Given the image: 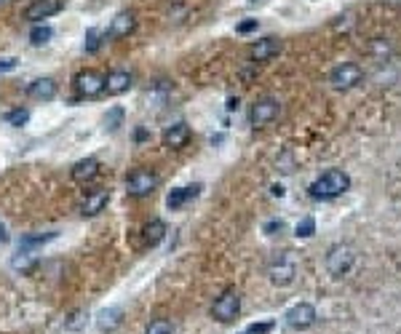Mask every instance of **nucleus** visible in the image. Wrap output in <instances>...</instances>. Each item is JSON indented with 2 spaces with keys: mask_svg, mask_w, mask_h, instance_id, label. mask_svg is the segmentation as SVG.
Instances as JSON below:
<instances>
[{
  "mask_svg": "<svg viewBox=\"0 0 401 334\" xmlns=\"http://www.w3.org/2000/svg\"><path fill=\"white\" fill-rule=\"evenodd\" d=\"M142 236H145V243H148V246H158V243L163 241V236H166V225H163V219H150V222L145 225Z\"/></svg>",
  "mask_w": 401,
  "mask_h": 334,
  "instance_id": "20",
  "label": "nucleus"
},
{
  "mask_svg": "<svg viewBox=\"0 0 401 334\" xmlns=\"http://www.w3.org/2000/svg\"><path fill=\"white\" fill-rule=\"evenodd\" d=\"M27 94L32 99H38V102H51L56 96V80L54 78H38V80L30 83Z\"/></svg>",
  "mask_w": 401,
  "mask_h": 334,
  "instance_id": "17",
  "label": "nucleus"
},
{
  "mask_svg": "<svg viewBox=\"0 0 401 334\" xmlns=\"http://www.w3.org/2000/svg\"><path fill=\"white\" fill-rule=\"evenodd\" d=\"M121 118H124V110H113V113L104 118V123H107V129H110V131H115V129H118V120Z\"/></svg>",
  "mask_w": 401,
  "mask_h": 334,
  "instance_id": "27",
  "label": "nucleus"
},
{
  "mask_svg": "<svg viewBox=\"0 0 401 334\" xmlns=\"http://www.w3.org/2000/svg\"><path fill=\"white\" fill-rule=\"evenodd\" d=\"M3 118H5V123H11V126H25L27 120H30V113H27L25 107H16V110H8Z\"/></svg>",
  "mask_w": 401,
  "mask_h": 334,
  "instance_id": "25",
  "label": "nucleus"
},
{
  "mask_svg": "<svg viewBox=\"0 0 401 334\" xmlns=\"http://www.w3.org/2000/svg\"><path fill=\"white\" fill-rule=\"evenodd\" d=\"M251 30H257V19H247V22H241L238 27H236L238 35H247V32H251Z\"/></svg>",
  "mask_w": 401,
  "mask_h": 334,
  "instance_id": "28",
  "label": "nucleus"
},
{
  "mask_svg": "<svg viewBox=\"0 0 401 334\" xmlns=\"http://www.w3.org/2000/svg\"><path fill=\"white\" fill-rule=\"evenodd\" d=\"M200 192V185H193V188H174V190L169 192V198H166V206L172 209V212H176V209H182L190 198H196Z\"/></svg>",
  "mask_w": 401,
  "mask_h": 334,
  "instance_id": "19",
  "label": "nucleus"
},
{
  "mask_svg": "<svg viewBox=\"0 0 401 334\" xmlns=\"http://www.w3.org/2000/svg\"><path fill=\"white\" fill-rule=\"evenodd\" d=\"M382 3H388V5H401V0H382Z\"/></svg>",
  "mask_w": 401,
  "mask_h": 334,
  "instance_id": "35",
  "label": "nucleus"
},
{
  "mask_svg": "<svg viewBox=\"0 0 401 334\" xmlns=\"http://www.w3.org/2000/svg\"><path fill=\"white\" fill-rule=\"evenodd\" d=\"M65 3H67V0H32V3L25 8V19L41 24L43 19H49V16H54V14H59V11L65 8Z\"/></svg>",
  "mask_w": 401,
  "mask_h": 334,
  "instance_id": "10",
  "label": "nucleus"
},
{
  "mask_svg": "<svg viewBox=\"0 0 401 334\" xmlns=\"http://www.w3.org/2000/svg\"><path fill=\"white\" fill-rule=\"evenodd\" d=\"M158 188V174L152 168H134L126 179V192L131 198H145Z\"/></svg>",
  "mask_w": 401,
  "mask_h": 334,
  "instance_id": "6",
  "label": "nucleus"
},
{
  "mask_svg": "<svg viewBox=\"0 0 401 334\" xmlns=\"http://www.w3.org/2000/svg\"><path fill=\"white\" fill-rule=\"evenodd\" d=\"M284 318H286V326H289V329H295V332H308V329L316 324L319 313H316V308H313L310 302H300V305L289 308Z\"/></svg>",
  "mask_w": 401,
  "mask_h": 334,
  "instance_id": "8",
  "label": "nucleus"
},
{
  "mask_svg": "<svg viewBox=\"0 0 401 334\" xmlns=\"http://www.w3.org/2000/svg\"><path fill=\"white\" fill-rule=\"evenodd\" d=\"M172 321L169 318H155V321H150L148 324V329H145V334H172Z\"/></svg>",
  "mask_w": 401,
  "mask_h": 334,
  "instance_id": "24",
  "label": "nucleus"
},
{
  "mask_svg": "<svg viewBox=\"0 0 401 334\" xmlns=\"http://www.w3.org/2000/svg\"><path fill=\"white\" fill-rule=\"evenodd\" d=\"M187 142H190V126L187 123H174L163 131V144L172 147V150H182Z\"/></svg>",
  "mask_w": 401,
  "mask_h": 334,
  "instance_id": "15",
  "label": "nucleus"
},
{
  "mask_svg": "<svg viewBox=\"0 0 401 334\" xmlns=\"http://www.w3.org/2000/svg\"><path fill=\"white\" fill-rule=\"evenodd\" d=\"M110 201V192L107 190H91L83 201H80V214L83 216H97L100 212H104Z\"/></svg>",
  "mask_w": 401,
  "mask_h": 334,
  "instance_id": "14",
  "label": "nucleus"
},
{
  "mask_svg": "<svg viewBox=\"0 0 401 334\" xmlns=\"http://www.w3.org/2000/svg\"><path fill=\"white\" fill-rule=\"evenodd\" d=\"M316 233V219L313 216H305L302 222H297V227H295V236L297 238H310Z\"/></svg>",
  "mask_w": 401,
  "mask_h": 334,
  "instance_id": "23",
  "label": "nucleus"
},
{
  "mask_svg": "<svg viewBox=\"0 0 401 334\" xmlns=\"http://www.w3.org/2000/svg\"><path fill=\"white\" fill-rule=\"evenodd\" d=\"M134 27H137V16H134L131 11H118V14L113 16L110 27H107L104 38H113V41H118V38H128V35L134 32Z\"/></svg>",
  "mask_w": 401,
  "mask_h": 334,
  "instance_id": "11",
  "label": "nucleus"
},
{
  "mask_svg": "<svg viewBox=\"0 0 401 334\" xmlns=\"http://www.w3.org/2000/svg\"><path fill=\"white\" fill-rule=\"evenodd\" d=\"M131 83H134V78H131L128 70H113L107 72V78H104V91L110 96L126 94L131 89Z\"/></svg>",
  "mask_w": 401,
  "mask_h": 334,
  "instance_id": "12",
  "label": "nucleus"
},
{
  "mask_svg": "<svg viewBox=\"0 0 401 334\" xmlns=\"http://www.w3.org/2000/svg\"><path fill=\"white\" fill-rule=\"evenodd\" d=\"M278 113H281L278 99H273V96L257 99V102L251 104V110H249V123L254 126V129H262V126L273 123V120L278 118Z\"/></svg>",
  "mask_w": 401,
  "mask_h": 334,
  "instance_id": "7",
  "label": "nucleus"
},
{
  "mask_svg": "<svg viewBox=\"0 0 401 334\" xmlns=\"http://www.w3.org/2000/svg\"><path fill=\"white\" fill-rule=\"evenodd\" d=\"M361 80H364V70L356 62H343V65H337L334 70L329 72V83L337 91H351Z\"/></svg>",
  "mask_w": 401,
  "mask_h": 334,
  "instance_id": "4",
  "label": "nucleus"
},
{
  "mask_svg": "<svg viewBox=\"0 0 401 334\" xmlns=\"http://www.w3.org/2000/svg\"><path fill=\"white\" fill-rule=\"evenodd\" d=\"M76 91L78 96H100L104 91V75L97 70H83L76 75Z\"/></svg>",
  "mask_w": 401,
  "mask_h": 334,
  "instance_id": "9",
  "label": "nucleus"
},
{
  "mask_svg": "<svg viewBox=\"0 0 401 334\" xmlns=\"http://www.w3.org/2000/svg\"><path fill=\"white\" fill-rule=\"evenodd\" d=\"M227 110H238V99H230L227 102Z\"/></svg>",
  "mask_w": 401,
  "mask_h": 334,
  "instance_id": "34",
  "label": "nucleus"
},
{
  "mask_svg": "<svg viewBox=\"0 0 401 334\" xmlns=\"http://www.w3.org/2000/svg\"><path fill=\"white\" fill-rule=\"evenodd\" d=\"M297 267H300V263H297L295 252H281L268 265V278L273 287H289L297 278Z\"/></svg>",
  "mask_w": 401,
  "mask_h": 334,
  "instance_id": "2",
  "label": "nucleus"
},
{
  "mask_svg": "<svg viewBox=\"0 0 401 334\" xmlns=\"http://www.w3.org/2000/svg\"><path fill=\"white\" fill-rule=\"evenodd\" d=\"M348 190H351V177L343 168H329L319 179H313L308 188L310 198H316V201H332V198L345 195Z\"/></svg>",
  "mask_w": 401,
  "mask_h": 334,
  "instance_id": "1",
  "label": "nucleus"
},
{
  "mask_svg": "<svg viewBox=\"0 0 401 334\" xmlns=\"http://www.w3.org/2000/svg\"><path fill=\"white\" fill-rule=\"evenodd\" d=\"M271 329H273V324H271V321H268V324H251L247 334H268Z\"/></svg>",
  "mask_w": 401,
  "mask_h": 334,
  "instance_id": "29",
  "label": "nucleus"
},
{
  "mask_svg": "<svg viewBox=\"0 0 401 334\" xmlns=\"http://www.w3.org/2000/svg\"><path fill=\"white\" fill-rule=\"evenodd\" d=\"M281 230H284V222H281V219H273V222L265 225V233H268V236H276Z\"/></svg>",
  "mask_w": 401,
  "mask_h": 334,
  "instance_id": "30",
  "label": "nucleus"
},
{
  "mask_svg": "<svg viewBox=\"0 0 401 334\" xmlns=\"http://www.w3.org/2000/svg\"><path fill=\"white\" fill-rule=\"evenodd\" d=\"M121 321H124V311L121 308H110V311H102L100 313V329L102 332H113L115 326H121Z\"/></svg>",
  "mask_w": 401,
  "mask_h": 334,
  "instance_id": "21",
  "label": "nucleus"
},
{
  "mask_svg": "<svg viewBox=\"0 0 401 334\" xmlns=\"http://www.w3.org/2000/svg\"><path fill=\"white\" fill-rule=\"evenodd\" d=\"M238 313H241V294H238V289H225V291L214 300V305H211V315H214V321H220V324L236 321Z\"/></svg>",
  "mask_w": 401,
  "mask_h": 334,
  "instance_id": "5",
  "label": "nucleus"
},
{
  "mask_svg": "<svg viewBox=\"0 0 401 334\" xmlns=\"http://www.w3.org/2000/svg\"><path fill=\"white\" fill-rule=\"evenodd\" d=\"M5 241H8V233H5V227L0 225V243H5Z\"/></svg>",
  "mask_w": 401,
  "mask_h": 334,
  "instance_id": "33",
  "label": "nucleus"
},
{
  "mask_svg": "<svg viewBox=\"0 0 401 334\" xmlns=\"http://www.w3.org/2000/svg\"><path fill=\"white\" fill-rule=\"evenodd\" d=\"M11 267H14L16 273H32V270L38 267V254L30 252L27 246H22V249L11 257Z\"/></svg>",
  "mask_w": 401,
  "mask_h": 334,
  "instance_id": "18",
  "label": "nucleus"
},
{
  "mask_svg": "<svg viewBox=\"0 0 401 334\" xmlns=\"http://www.w3.org/2000/svg\"><path fill=\"white\" fill-rule=\"evenodd\" d=\"M281 51V41L278 38H262L251 46V59L254 62H271L273 56H278Z\"/></svg>",
  "mask_w": 401,
  "mask_h": 334,
  "instance_id": "16",
  "label": "nucleus"
},
{
  "mask_svg": "<svg viewBox=\"0 0 401 334\" xmlns=\"http://www.w3.org/2000/svg\"><path fill=\"white\" fill-rule=\"evenodd\" d=\"M284 188H281V185H273V195H276V198H284Z\"/></svg>",
  "mask_w": 401,
  "mask_h": 334,
  "instance_id": "32",
  "label": "nucleus"
},
{
  "mask_svg": "<svg viewBox=\"0 0 401 334\" xmlns=\"http://www.w3.org/2000/svg\"><path fill=\"white\" fill-rule=\"evenodd\" d=\"M11 70H16V59H0V75Z\"/></svg>",
  "mask_w": 401,
  "mask_h": 334,
  "instance_id": "31",
  "label": "nucleus"
},
{
  "mask_svg": "<svg viewBox=\"0 0 401 334\" xmlns=\"http://www.w3.org/2000/svg\"><path fill=\"white\" fill-rule=\"evenodd\" d=\"M70 174H73V179L78 185H89V182H94L100 177V161L97 158H83L73 166Z\"/></svg>",
  "mask_w": 401,
  "mask_h": 334,
  "instance_id": "13",
  "label": "nucleus"
},
{
  "mask_svg": "<svg viewBox=\"0 0 401 334\" xmlns=\"http://www.w3.org/2000/svg\"><path fill=\"white\" fill-rule=\"evenodd\" d=\"M324 265H326V273H329L332 278L348 276L353 270V265H356V252H353V246H348V243H334V246H329Z\"/></svg>",
  "mask_w": 401,
  "mask_h": 334,
  "instance_id": "3",
  "label": "nucleus"
},
{
  "mask_svg": "<svg viewBox=\"0 0 401 334\" xmlns=\"http://www.w3.org/2000/svg\"><path fill=\"white\" fill-rule=\"evenodd\" d=\"M51 27H46V24H35L32 27V32H30V41L35 43V46H43V43H49L51 41Z\"/></svg>",
  "mask_w": 401,
  "mask_h": 334,
  "instance_id": "22",
  "label": "nucleus"
},
{
  "mask_svg": "<svg viewBox=\"0 0 401 334\" xmlns=\"http://www.w3.org/2000/svg\"><path fill=\"white\" fill-rule=\"evenodd\" d=\"M100 38H102L100 30H89V32H86V41H83V51H86V54H94V51L102 46Z\"/></svg>",
  "mask_w": 401,
  "mask_h": 334,
  "instance_id": "26",
  "label": "nucleus"
}]
</instances>
